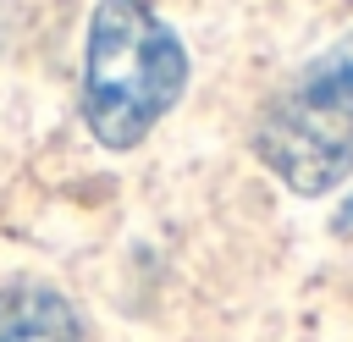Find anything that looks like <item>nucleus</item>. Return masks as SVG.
<instances>
[{
  "instance_id": "nucleus-1",
  "label": "nucleus",
  "mask_w": 353,
  "mask_h": 342,
  "mask_svg": "<svg viewBox=\"0 0 353 342\" xmlns=\"http://www.w3.org/2000/svg\"><path fill=\"white\" fill-rule=\"evenodd\" d=\"M188 50L149 0H99L83 44V121L105 149H138L182 99Z\"/></svg>"
},
{
  "instance_id": "nucleus-2",
  "label": "nucleus",
  "mask_w": 353,
  "mask_h": 342,
  "mask_svg": "<svg viewBox=\"0 0 353 342\" xmlns=\"http://www.w3.org/2000/svg\"><path fill=\"white\" fill-rule=\"evenodd\" d=\"M254 154L276 182L314 199L353 171V33L303 61L259 110Z\"/></svg>"
},
{
  "instance_id": "nucleus-3",
  "label": "nucleus",
  "mask_w": 353,
  "mask_h": 342,
  "mask_svg": "<svg viewBox=\"0 0 353 342\" xmlns=\"http://www.w3.org/2000/svg\"><path fill=\"white\" fill-rule=\"evenodd\" d=\"M0 342H83V320L66 292L44 281H6L0 287Z\"/></svg>"
}]
</instances>
